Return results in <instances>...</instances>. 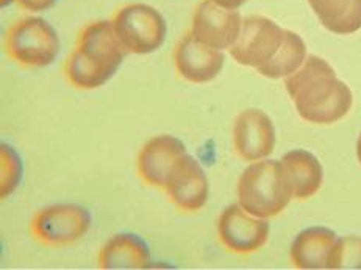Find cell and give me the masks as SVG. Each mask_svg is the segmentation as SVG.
Listing matches in <instances>:
<instances>
[{
	"mask_svg": "<svg viewBox=\"0 0 361 270\" xmlns=\"http://www.w3.org/2000/svg\"><path fill=\"white\" fill-rule=\"evenodd\" d=\"M285 87L300 118L314 125H334L352 108L349 86L321 56H307L300 68L285 78Z\"/></svg>",
	"mask_w": 361,
	"mask_h": 270,
	"instance_id": "obj_1",
	"label": "cell"
},
{
	"mask_svg": "<svg viewBox=\"0 0 361 270\" xmlns=\"http://www.w3.org/2000/svg\"><path fill=\"white\" fill-rule=\"evenodd\" d=\"M126 54L114 33L113 22H92L78 35L74 52L64 66V74L78 90H96L110 82Z\"/></svg>",
	"mask_w": 361,
	"mask_h": 270,
	"instance_id": "obj_2",
	"label": "cell"
},
{
	"mask_svg": "<svg viewBox=\"0 0 361 270\" xmlns=\"http://www.w3.org/2000/svg\"><path fill=\"white\" fill-rule=\"evenodd\" d=\"M236 195L238 203L252 216H279L293 199L283 163L264 158L245 167L238 180Z\"/></svg>",
	"mask_w": 361,
	"mask_h": 270,
	"instance_id": "obj_3",
	"label": "cell"
},
{
	"mask_svg": "<svg viewBox=\"0 0 361 270\" xmlns=\"http://www.w3.org/2000/svg\"><path fill=\"white\" fill-rule=\"evenodd\" d=\"M5 46L11 60L24 68L39 69L47 68L56 60L61 41L46 19L27 16L10 27Z\"/></svg>",
	"mask_w": 361,
	"mask_h": 270,
	"instance_id": "obj_4",
	"label": "cell"
},
{
	"mask_svg": "<svg viewBox=\"0 0 361 270\" xmlns=\"http://www.w3.org/2000/svg\"><path fill=\"white\" fill-rule=\"evenodd\" d=\"M111 22L127 54H154L163 46L168 35V24L163 14L146 4L122 6Z\"/></svg>",
	"mask_w": 361,
	"mask_h": 270,
	"instance_id": "obj_5",
	"label": "cell"
},
{
	"mask_svg": "<svg viewBox=\"0 0 361 270\" xmlns=\"http://www.w3.org/2000/svg\"><path fill=\"white\" fill-rule=\"evenodd\" d=\"M90 228V211L74 203H56L42 208L32 221L33 236L50 247L74 244L86 236Z\"/></svg>",
	"mask_w": 361,
	"mask_h": 270,
	"instance_id": "obj_6",
	"label": "cell"
},
{
	"mask_svg": "<svg viewBox=\"0 0 361 270\" xmlns=\"http://www.w3.org/2000/svg\"><path fill=\"white\" fill-rule=\"evenodd\" d=\"M283 38L285 30L277 22L263 16H249L243 19L240 38L230 49V55L238 64L258 70L272 61Z\"/></svg>",
	"mask_w": 361,
	"mask_h": 270,
	"instance_id": "obj_7",
	"label": "cell"
},
{
	"mask_svg": "<svg viewBox=\"0 0 361 270\" xmlns=\"http://www.w3.org/2000/svg\"><path fill=\"white\" fill-rule=\"evenodd\" d=\"M218 235L227 250L249 254L262 249L269 238L268 219L249 214L240 203L222 211L218 221Z\"/></svg>",
	"mask_w": 361,
	"mask_h": 270,
	"instance_id": "obj_8",
	"label": "cell"
},
{
	"mask_svg": "<svg viewBox=\"0 0 361 270\" xmlns=\"http://www.w3.org/2000/svg\"><path fill=\"white\" fill-rule=\"evenodd\" d=\"M243 18L236 10H228L202 0L192 18L191 33L197 41L216 50H230L240 38Z\"/></svg>",
	"mask_w": 361,
	"mask_h": 270,
	"instance_id": "obj_9",
	"label": "cell"
},
{
	"mask_svg": "<svg viewBox=\"0 0 361 270\" xmlns=\"http://www.w3.org/2000/svg\"><path fill=\"white\" fill-rule=\"evenodd\" d=\"M235 152L247 163L268 158L276 147V128L262 109H245L238 114L233 125Z\"/></svg>",
	"mask_w": 361,
	"mask_h": 270,
	"instance_id": "obj_10",
	"label": "cell"
},
{
	"mask_svg": "<svg viewBox=\"0 0 361 270\" xmlns=\"http://www.w3.org/2000/svg\"><path fill=\"white\" fill-rule=\"evenodd\" d=\"M188 155L185 144L176 136L160 135L144 144L138 155L140 177L147 185L164 189L176 166Z\"/></svg>",
	"mask_w": 361,
	"mask_h": 270,
	"instance_id": "obj_11",
	"label": "cell"
},
{
	"mask_svg": "<svg viewBox=\"0 0 361 270\" xmlns=\"http://www.w3.org/2000/svg\"><path fill=\"white\" fill-rule=\"evenodd\" d=\"M174 64L178 75L190 83H210L221 74L224 55L221 50L205 46L191 32L183 35L174 50Z\"/></svg>",
	"mask_w": 361,
	"mask_h": 270,
	"instance_id": "obj_12",
	"label": "cell"
},
{
	"mask_svg": "<svg viewBox=\"0 0 361 270\" xmlns=\"http://www.w3.org/2000/svg\"><path fill=\"white\" fill-rule=\"evenodd\" d=\"M164 191L171 202L186 213L204 208L210 194L205 171L190 155H185L172 171Z\"/></svg>",
	"mask_w": 361,
	"mask_h": 270,
	"instance_id": "obj_13",
	"label": "cell"
},
{
	"mask_svg": "<svg viewBox=\"0 0 361 270\" xmlns=\"http://www.w3.org/2000/svg\"><path fill=\"white\" fill-rule=\"evenodd\" d=\"M336 240V233L326 227L302 230L291 244L290 258L293 266L305 270L329 269Z\"/></svg>",
	"mask_w": 361,
	"mask_h": 270,
	"instance_id": "obj_14",
	"label": "cell"
},
{
	"mask_svg": "<svg viewBox=\"0 0 361 270\" xmlns=\"http://www.w3.org/2000/svg\"><path fill=\"white\" fill-rule=\"evenodd\" d=\"M291 183L293 199L307 200L322 188L324 169L313 153L303 149H295L285 153L280 159Z\"/></svg>",
	"mask_w": 361,
	"mask_h": 270,
	"instance_id": "obj_15",
	"label": "cell"
},
{
	"mask_svg": "<svg viewBox=\"0 0 361 270\" xmlns=\"http://www.w3.org/2000/svg\"><path fill=\"white\" fill-rule=\"evenodd\" d=\"M150 262L146 240L132 233H119L108 239L99 253V267L106 270L147 269Z\"/></svg>",
	"mask_w": 361,
	"mask_h": 270,
	"instance_id": "obj_16",
	"label": "cell"
},
{
	"mask_svg": "<svg viewBox=\"0 0 361 270\" xmlns=\"http://www.w3.org/2000/svg\"><path fill=\"white\" fill-rule=\"evenodd\" d=\"M324 28L335 35H353L361 28V0H308Z\"/></svg>",
	"mask_w": 361,
	"mask_h": 270,
	"instance_id": "obj_17",
	"label": "cell"
},
{
	"mask_svg": "<svg viewBox=\"0 0 361 270\" xmlns=\"http://www.w3.org/2000/svg\"><path fill=\"white\" fill-rule=\"evenodd\" d=\"M307 60V46L298 33L291 30H285L283 44L279 49L272 61L263 68H259L257 72L259 75L271 80H280L293 75L298 70L303 61Z\"/></svg>",
	"mask_w": 361,
	"mask_h": 270,
	"instance_id": "obj_18",
	"label": "cell"
},
{
	"mask_svg": "<svg viewBox=\"0 0 361 270\" xmlns=\"http://www.w3.org/2000/svg\"><path fill=\"white\" fill-rule=\"evenodd\" d=\"M329 269H361V238H338Z\"/></svg>",
	"mask_w": 361,
	"mask_h": 270,
	"instance_id": "obj_19",
	"label": "cell"
},
{
	"mask_svg": "<svg viewBox=\"0 0 361 270\" xmlns=\"http://www.w3.org/2000/svg\"><path fill=\"white\" fill-rule=\"evenodd\" d=\"M2 164H0V171H2V199L8 197L14 189H16L23 180V159L18 155L11 145L2 144Z\"/></svg>",
	"mask_w": 361,
	"mask_h": 270,
	"instance_id": "obj_20",
	"label": "cell"
},
{
	"mask_svg": "<svg viewBox=\"0 0 361 270\" xmlns=\"http://www.w3.org/2000/svg\"><path fill=\"white\" fill-rule=\"evenodd\" d=\"M19 6L25 11L30 13H42L56 4V0H18Z\"/></svg>",
	"mask_w": 361,
	"mask_h": 270,
	"instance_id": "obj_21",
	"label": "cell"
},
{
	"mask_svg": "<svg viewBox=\"0 0 361 270\" xmlns=\"http://www.w3.org/2000/svg\"><path fill=\"white\" fill-rule=\"evenodd\" d=\"M214 4H218L224 8H228V10H238L241 5H244L247 0H213Z\"/></svg>",
	"mask_w": 361,
	"mask_h": 270,
	"instance_id": "obj_22",
	"label": "cell"
},
{
	"mask_svg": "<svg viewBox=\"0 0 361 270\" xmlns=\"http://www.w3.org/2000/svg\"><path fill=\"white\" fill-rule=\"evenodd\" d=\"M357 158H358V161L361 164V133H360L358 141H357Z\"/></svg>",
	"mask_w": 361,
	"mask_h": 270,
	"instance_id": "obj_23",
	"label": "cell"
},
{
	"mask_svg": "<svg viewBox=\"0 0 361 270\" xmlns=\"http://www.w3.org/2000/svg\"><path fill=\"white\" fill-rule=\"evenodd\" d=\"M13 2H18V0H0V5L6 6V5H10V4H13Z\"/></svg>",
	"mask_w": 361,
	"mask_h": 270,
	"instance_id": "obj_24",
	"label": "cell"
}]
</instances>
